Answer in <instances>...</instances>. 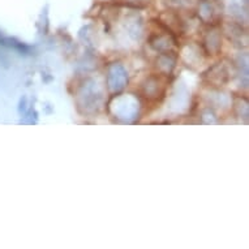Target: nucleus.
<instances>
[{
	"label": "nucleus",
	"mask_w": 249,
	"mask_h": 249,
	"mask_svg": "<svg viewBox=\"0 0 249 249\" xmlns=\"http://www.w3.org/2000/svg\"><path fill=\"white\" fill-rule=\"evenodd\" d=\"M231 74H230L229 67L225 63H215L214 66L210 67L206 72L202 74V80L205 84L214 88H222L230 81Z\"/></svg>",
	"instance_id": "7ed1b4c3"
},
{
	"label": "nucleus",
	"mask_w": 249,
	"mask_h": 249,
	"mask_svg": "<svg viewBox=\"0 0 249 249\" xmlns=\"http://www.w3.org/2000/svg\"><path fill=\"white\" fill-rule=\"evenodd\" d=\"M223 4L222 0H200L198 3V17L204 24L216 26L222 20Z\"/></svg>",
	"instance_id": "f03ea898"
},
{
	"label": "nucleus",
	"mask_w": 249,
	"mask_h": 249,
	"mask_svg": "<svg viewBox=\"0 0 249 249\" xmlns=\"http://www.w3.org/2000/svg\"><path fill=\"white\" fill-rule=\"evenodd\" d=\"M122 4L128 5V7H133V8H145L150 4L151 0H119Z\"/></svg>",
	"instance_id": "39448f33"
},
{
	"label": "nucleus",
	"mask_w": 249,
	"mask_h": 249,
	"mask_svg": "<svg viewBox=\"0 0 249 249\" xmlns=\"http://www.w3.org/2000/svg\"><path fill=\"white\" fill-rule=\"evenodd\" d=\"M202 49L208 55H218L222 49V36L215 29V26H210L209 32H206L202 41Z\"/></svg>",
	"instance_id": "20e7f679"
},
{
	"label": "nucleus",
	"mask_w": 249,
	"mask_h": 249,
	"mask_svg": "<svg viewBox=\"0 0 249 249\" xmlns=\"http://www.w3.org/2000/svg\"><path fill=\"white\" fill-rule=\"evenodd\" d=\"M167 78L166 73H154L147 77L141 84V94L149 102H160L166 95L167 90Z\"/></svg>",
	"instance_id": "f257e3e1"
}]
</instances>
